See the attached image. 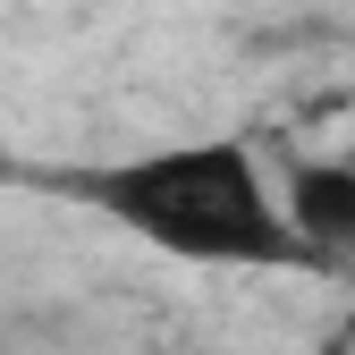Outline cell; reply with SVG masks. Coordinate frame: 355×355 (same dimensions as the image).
I'll return each mask as SVG.
<instances>
[{
	"mask_svg": "<svg viewBox=\"0 0 355 355\" xmlns=\"http://www.w3.org/2000/svg\"><path fill=\"white\" fill-rule=\"evenodd\" d=\"M347 338H355V313H347Z\"/></svg>",
	"mask_w": 355,
	"mask_h": 355,
	"instance_id": "3",
	"label": "cell"
},
{
	"mask_svg": "<svg viewBox=\"0 0 355 355\" xmlns=\"http://www.w3.org/2000/svg\"><path fill=\"white\" fill-rule=\"evenodd\" d=\"M51 187L85 211L119 220L169 262H211V271H313L279 211V187L262 178L254 144L237 136H195V144H153L102 169H51Z\"/></svg>",
	"mask_w": 355,
	"mask_h": 355,
	"instance_id": "1",
	"label": "cell"
},
{
	"mask_svg": "<svg viewBox=\"0 0 355 355\" xmlns=\"http://www.w3.org/2000/svg\"><path fill=\"white\" fill-rule=\"evenodd\" d=\"M279 211H288L313 271H347L355 262V161H296L279 178Z\"/></svg>",
	"mask_w": 355,
	"mask_h": 355,
	"instance_id": "2",
	"label": "cell"
}]
</instances>
